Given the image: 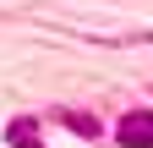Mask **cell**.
<instances>
[{
	"label": "cell",
	"mask_w": 153,
	"mask_h": 148,
	"mask_svg": "<svg viewBox=\"0 0 153 148\" xmlns=\"http://www.w3.org/2000/svg\"><path fill=\"white\" fill-rule=\"evenodd\" d=\"M115 137H120V148H153V110H131V115H120Z\"/></svg>",
	"instance_id": "cell-1"
},
{
	"label": "cell",
	"mask_w": 153,
	"mask_h": 148,
	"mask_svg": "<svg viewBox=\"0 0 153 148\" xmlns=\"http://www.w3.org/2000/svg\"><path fill=\"white\" fill-rule=\"evenodd\" d=\"M11 143H16V148H44V143H38V126H33V121H11Z\"/></svg>",
	"instance_id": "cell-2"
},
{
	"label": "cell",
	"mask_w": 153,
	"mask_h": 148,
	"mask_svg": "<svg viewBox=\"0 0 153 148\" xmlns=\"http://www.w3.org/2000/svg\"><path fill=\"white\" fill-rule=\"evenodd\" d=\"M66 126H71V132H82V137H93V115H76V110H66Z\"/></svg>",
	"instance_id": "cell-3"
}]
</instances>
